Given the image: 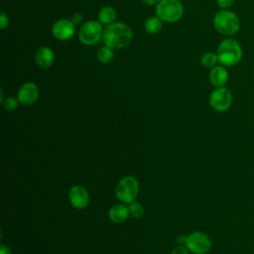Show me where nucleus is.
Here are the masks:
<instances>
[{"mask_svg": "<svg viewBox=\"0 0 254 254\" xmlns=\"http://www.w3.org/2000/svg\"><path fill=\"white\" fill-rule=\"evenodd\" d=\"M228 71L224 65H215L212 67L208 74L209 82L214 87H223L228 81Z\"/></svg>", "mask_w": 254, "mask_h": 254, "instance_id": "nucleus-12", "label": "nucleus"}, {"mask_svg": "<svg viewBox=\"0 0 254 254\" xmlns=\"http://www.w3.org/2000/svg\"><path fill=\"white\" fill-rule=\"evenodd\" d=\"M8 25H9V18L7 14L4 12H1L0 13V29L4 30L8 27Z\"/></svg>", "mask_w": 254, "mask_h": 254, "instance_id": "nucleus-21", "label": "nucleus"}, {"mask_svg": "<svg viewBox=\"0 0 254 254\" xmlns=\"http://www.w3.org/2000/svg\"><path fill=\"white\" fill-rule=\"evenodd\" d=\"M116 18V11L111 6H104L100 9L98 13V21L102 25H109L114 22Z\"/></svg>", "mask_w": 254, "mask_h": 254, "instance_id": "nucleus-15", "label": "nucleus"}, {"mask_svg": "<svg viewBox=\"0 0 254 254\" xmlns=\"http://www.w3.org/2000/svg\"><path fill=\"white\" fill-rule=\"evenodd\" d=\"M96 57H97V60H98L101 64H108V63H110V62L113 60V57H114L113 49H111V48H109V47H107V46L101 47V48L97 51Z\"/></svg>", "mask_w": 254, "mask_h": 254, "instance_id": "nucleus-17", "label": "nucleus"}, {"mask_svg": "<svg viewBox=\"0 0 254 254\" xmlns=\"http://www.w3.org/2000/svg\"><path fill=\"white\" fill-rule=\"evenodd\" d=\"M218 62L224 66H234L240 63L243 50L240 43L232 38H226L220 42L217 48Z\"/></svg>", "mask_w": 254, "mask_h": 254, "instance_id": "nucleus-2", "label": "nucleus"}, {"mask_svg": "<svg viewBox=\"0 0 254 254\" xmlns=\"http://www.w3.org/2000/svg\"><path fill=\"white\" fill-rule=\"evenodd\" d=\"M0 254H12L11 250L9 247H7L6 245H1L0 246Z\"/></svg>", "mask_w": 254, "mask_h": 254, "instance_id": "nucleus-26", "label": "nucleus"}, {"mask_svg": "<svg viewBox=\"0 0 254 254\" xmlns=\"http://www.w3.org/2000/svg\"><path fill=\"white\" fill-rule=\"evenodd\" d=\"M19 103L20 102H19L18 98L14 97V96H8L6 99H4L3 106L8 111H14L17 109Z\"/></svg>", "mask_w": 254, "mask_h": 254, "instance_id": "nucleus-20", "label": "nucleus"}, {"mask_svg": "<svg viewBox=\"0 0 254 254\" xmlns=\"http://www.w3.org/2000/svg\"><path fill=\"white\" fill-rule=\"evenodd\" d=\"M171 254H189V249L184 245H178L173 248Z\"/></svg>", "mask_w": 254, "mask_h": 254, "instance_id": "nucleus-23", "label": "nucleus"}, {"mask_svg": "<svg viewBox=\"0 0 254 254\" xmlns=\"http://www.w3.org/2000/svg\"><path fill=\"white\" fill-rule=\"evenodd\" d=\"M75 33V25L71 20L60 19L52 26L53 36L60 41L69 40Z\"/></svg>", "mask_w": 254, "mask_h": 254, "instance_id": "nucleus-9", "label": "nucleus"}, {"mask_svg": "<svg viewBox=\"0 0 254 254\" xmlns=\"http://www.w3.org/2000/svg\"><path fill=\"white\" fill-rule=\"evenodd\" d=\"M36 64L42 68L50 67L55 61L54 51L49 47H41L37 50L35 55Z\"/></svg>", "mask_w": 254, "mask_h": 254, "instance_id": "nucleus-13", "label": "nucleus"}, {"mask_svg": "<svg viewBox=\"0 0 254 254\" xmlns=\"http://www.w3.org/2000/svg\"><path fill=\"white\" fill-rule=\"evenodd\" d=\"M235 0H216L217 5L221 8V9H227L229 7H231L234 4Z\"/></svg>", "mask_w": 254, "mask_h": 254, "instance_id": "nucleus-22", "label": "nucleus"}, {"mask_svg": "<svg viewBox=\"0 0 254 254\" xmlns=\"http://www.w3.org/2000/svg\"><path fill=\"white\" fill-rule=\"evenodd\" d=\"M130 215L129 207L124 203H117L110 207L108 217L114 223H122L128 219Z\"/></svg>", "mask_w": 254, "mask_h": 254, "instance_id": "nucleus-14", "label": "nucleus"}, {"mask_svg": "<svg viewBox=\"0 0 254 254\" xmlns=\"http://www.w3.org/2000/svg\"><path fill=\"white\" fill-rule=\"evenodd\" d=\"M183 14L184 7L180 0H161L156 5V16L165 22H177Z\"/></svg>", "mask_w": 254, "mask_h": 254, "instance_id": "nucleus-4", "label": "nucleus"}, {"mask_svg": "<svg viewBox=\"0 0 254 254\" xmlns=\"http://www.w3.org/2000/svg\"><path fill=\"white\" fill-rule=\"evenodd\" d=\"M218 62V57L217 54L213 53V52H206L204 53L201 58H200V64L204 66V67H208V68H212L215 65H217Z\"/></svg>", "mask_w": 254, "mask_h": 254, "instance_id": "nucleus-18", "label": "nucleus"}, {"mask_svg": "<svg viewBox=\"0 0 254 254\" xmlns=\"http://www.w3.org/2000/svg\"><path fill=\"white\" fill-rule=\"evenodd\" d=\"M139 192V183L133 176L122 178L115 189L116 197L123 203H131L135 201Z\"/></svg>", "mask_w": 254, "mask_h": 254, "instance_id": "nucleus-5", "label": "nucleus"}, {"mask_svg": "<svg viewBox=\"0 0 254 254\" xmlns=\"http://www.w3.org/2000/svg\"><path fill=\"white\" fill-rule=\"evenodd\" d=\"M213 26L219 34L232 36L240 30L241 24L236 13L228 9H221L213 17Z\"/></svg>", "mask_w": 254, "mask_h": 254, "instance_id": "nucleus-3", "label": "nucleus"}, {"mask_svg": "<svg viewBox=\"0 0 254 254\" xmlns=\"http://www.w3.org/2000/svg\"><path fill=\"white\" fill-rule=\"evenodd\" d=\"M209 104L213 110L224 112L232 104V93L226 87H215L209 95Z\"/></svg>", "mask_w": 254, "mask_h": 254, "instance_id": "nucleus-7", "label": "nucleus"}, {"mask_svg": "<svg viewBox=\"0 0 254 254\" xmlns=\"http://www.w3.org/2000/svg\"><path fill=\"white\" fill-rule=\"evenodd\" d=\"M103 27L99 21L90 20L83 23L78 32L79 41L87 46L98 43L103 38Z\"/></svg>", "mask_w": 254, "mask_h": 254, "instance_id": "nucleus-6", "label": "nucleus"}, {"mask_svg": "<svg viewBox=\"0 0 254 254\" xmlns=\"http://www.w3.org/2000/svg\"><path fill=\"white\" fill-rule=\"evenodd\" d=\"M145 30L149 34H158L163 28V21L159 17H149L145 21Z\"/></svg>", "mask_w": 254, "mask_h": 254, "instance_id": "nucleus-16", "label": "nucleus"}, {"mask_svg": "<svg viewBox=\"0 0 254 254\" xmlns=\"http://www.w3.org/2000/svg\"><path fill=\"white\" fill-rule=\"evenodd\" d=\"M68 199L74 208L83 209L88 205L89 193L84 187L76 185L69 190Z\"/></svg>", "mask_w": 254, "mask_h": 254, "instance_id": "nucleus-11", "label": "nucleus"}, {"mask_svg": "<svg viewBox=\"0 0 254 254\" xmlns=\"http://www.w3.org/2000/svg\"><path fill=\"white\" fill-rule=\"evenodd\" d=\"M187 239H188V236L181 234V235H179V236L177 237V242L179 243V245H184V246H186Z\"/></svg>", "mask_w": 254, "mask_h": 254, "instance_id": "nucleus-25", "label": "nucleus"}, {"mask_svg": "<svg viewBox=\"0 0 254 254\" xmlns=\"http://www.w3.org/2000/svg\"><path fill=\"white\" fill-rule=\"evenodd\" d=\"M133 38L131 28L123 22H113L107 25L103 32V42L105 46L117 50L123 49L130 44Z\"/></svg>", "mask_w": 254, "mask_h": 254, "instance_id": "nucleus-1", "label": "nucleus"}, {"mask_svg": "<svg viewBox=\"0 0 254 254\" xmlns=\"http://www.w3.org/2000/svg\"><path fill=\"white\" fill-rule=\"evenodd\" d=\"M40 90L36 83L34 82H25L22 84L18 90L17 98L20 104L24 106H29L34 104L39 98Z\"/></svg>", "mask_w": 254, "mask_h": 254, "instance_id": "nucleus-10", "label": "nucleus"}, {"mask_svg": "<svg viewBox=\"0 0 254 254\" xmlns=\"http://www.w3.org/2000/svg\"><path fill=\"white\" fill-rule=\"evenodd\" d=\"M72 23L74 25H79L82 23V15L79 14V13H74L72 16H71V19Z\"/></svg>", "mask_w": 254, "mask_h": 254, "instance_id": "nucleus-24", "label": "nucleus"}, {"mask_svg": "<svg viewBox=\"0 0 254 254\" xmlns=\"http://www.w3.org/2000/svg\"><path fill=\"white\" fill-rule=\"evenodd\" d=\"M129 212L130 215L133 216L134 218H140L143 216L144 214V207L140 202L137 201H133L131 203H129Z\"/></svg>", "mask_w": 254, "mask_h": 254, "instance_id": "nucleus-19", "label": "nucleus"}, {"mask_svg": "<svg viewBox=\"0 0 254 254\" xmlns=\"http://www.w3.org/2000/svg\"><path fill=\"white\" fill-rule=\"evenodd\" d=\"M186 247L193 254H205L210 250L211 240L204 232L195 231L188 235Z\"/></svg>", "mask_w": 254, "mask_h": 254, "instance_id": "nucleus-8", "label": "nucleus"}, {"mask_svg": "<svg viewBox=\"0 0 254 254\" xmlns=\"http://www.w3.org/2000/svg\"><path fill=\"white\" fill-rule=\"evenodd\" d=\"M143 3L147 4V5H157L161 0H141Z\"/></svg>", "mask_w": 254, "mask_h": 254, "instance_id": "nucleus-27", "label": "nucleus"}, {"mask_svg": "<svg viewBox=\"0 0 254 254\" xmlns=\"http://www.w3.org/2000/svg\"><path fill=\"white\" fill-rule=\"evenodd\" d=\"M253 254H254V253H253Z\"/></svg>", "mask_w": 254, "mask_h": 254, "instance_id": "nucleus-28", "label": "nucleus"}]
</instances>
